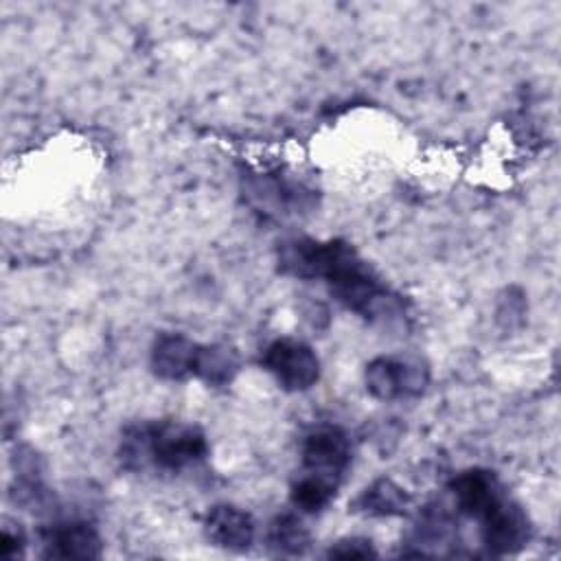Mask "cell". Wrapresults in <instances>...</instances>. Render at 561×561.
<instances>
[{"mask_svg": "<svg viewBox=\"0 0 561 561\" xmlns=\"http://www.w3.org/2000/svg\"><path fill=\"white\" fill-rule=\"evenodd\" d=\"M335 493H337V486H333V484H329L320 478L300 473V478H296L294 484H291L289 500H291V506L298 513L316 515V513L324 511L331 504Z\"/></svg>", "mask_w": 561, "mask_h": 561, "instance_id": "cell-14", "label": "cell"}, {"mask_svg": "<svg viewBox=\"0 0 561 561\" xmlns=\"http://www.w3.org/2000/svg\"><path fill=\"white\" fill-rule=\"evenodd\" d=\"M364 383L379 401H399L423 394L430 383V368L416 357L379 355L366 364Z\"/></svg>", "mask_w": 561, "mask_h": 561, "instance_id": "cell-4", "label": "cell"}, {"mask_svg": "<svg viewBox=\"0 0 561 561\" xmlns=\"http://www.w3.org/2000/svg\"><path fill=\"white\" fill-rule=\"evenodd\" d=\"M44 559H99L103 539L85 519H57L39 528Z\"/></svg>", "mask_w": 561, "mask_h": 561, "instance_id": "cell-7", "label": "cell"}, {"mask_svg": "<svg viewBox=\"0 0 561 561\" xmlns=\"http://www.w3.org/2000/svg\"><path fill=\"white\" fill-rule=\"evenodd\" d=\"M199 344L191 337L173 331L158 333L151 351H149V366L151 373L164 381H182L195 375Z\"/></svg>", "mask_w": 561, "mask_h": 561, "instance_id": "cell-9", "label": "cell"}, {"mask_svg": "<svg viewBox=\"0 0 561 561\" xmlns=\"http://www.w3.org/2000/svg\"><path fill=\"white\" fill-rule=\"evenodd\" d=\"M353 460L348 434L333 423L313 425L300 445V465L307 476L320 478L340 489Z\"/></svg>", "mask_w": 561, "mask_h": 561, "instance_id": "cell-3", "label": "cell"}, {"mask_svg": "<svg viewBox=\"0 0 561 561\" xmlns=\"http://www.w3.org/2000/svg\"><path fill=\"white\" fill-rule=\"evenodd\" d=\"M204 535L217 548L243 552L254 543L256 526L248 511L234 504H215L204 517Z\"/></svg>", "mask_w": 561, "mask_h": 561, "instance_id": "cell-10", "label": "cell"}, {"mask_svg": "<svg viewBox=\"0 0 561 561\" xmlns=\"http://www.w3.org/2000/svg\"><path fill=\"white\" fill-rule=\"evenodd\" d=\"M524 311H526V302H524V294L515 287H508L497 302V320L511 329L513 324H522L524 320Z\"/></svg>", "mask_w": 561, "mask_h": 561, "instance_id": "cell-15", "label": "cell"}, {"mask_svg": "<svg viewBox=\"0 0 561 561\" xmlns=\"http://www.w3.org/2000/svg\"><path fill=\"white\" fill-rule=\"evenodd\" d=\"M24 546H26V539L20 528L11 530L9 526H2V535H0V554L2 557H7V559L20 557L24 552Z\"/></svg>", "mask_w": 561, "mask_h": 561, "instance_id": "cell-17", "label": "cell"}, {"mask_svg": "<svg viewBox=\"0 0 561 561\" xmlns=\"http://www.w3.org/2000/svg\"><path fill=\"white\" fill-rule=\"evenodd\" d=\"M261 366L287 392H305L320 379L316 351L296 337H278L261 353Z\"/></svg>", "mask_w": 561, "mask_h": 561, "instance_id": "cell-5", "label": "cell"}, {"mask_svg": "<svg viewBox=\"0 0 561 561\" xmlns=\"http://www.w3.org/2000/svg\"><path fill=\"white\" fill-rule=\"evenodd\" d=\"M327 557H337V559H368L377 557V550L373 548L370 539L364 537H346L335 541L329 550Z\"/></svg>", "mask_w": 561, "mask_h": 561, "instance_id": "cell-16", "label": "cell"}, {"mask_svg": "<svg viewBox=\"0 0 561 561\" xmlns=\"http://www.w3.org/2000/svg\"><path fill=\"white\" fill-rule=\"evenodd\" d=\"M265 541L272 552L283 557L305 554L311 546V533L298 513H278L265 530Z\"/></svg>", "mask_w": 561, "mask_h": 561, "instance_id": "cell-13", "label": "cell"}, {"mask_svg": "<svg viewBox=\"0 0 561 561\" xmlns=\"http://www.w3.org/2000/svg\"><path fill=\"white\" fill-rule=\"evenodd\" d=\"M480 539L489 554L504 557L526 548L533 539V524L526 511L504 495L482 519Z\"/></svg>", "mask_w": 561, "mask_h": 561, "instance_id": "cell-6", "label": "cell"}, {"mask_svg": "<svg viewBox=\"0 0 561 561\" xmlns=\"http://www.w3.org/2000/svg\"><path fill=\"white\" fill-rule=\"evenodd\" d=\"M447 489L456 511L478 522L506 495L500 478L482 467H471L456 473Z\"/></svg>", "mask_w": 561, "mask_h": 561, "instance_id": "cell-8", "label": "cell"}, {"mask_svg": "<svg viewBox=\"0 0 561 561\" xmlns=\"http://www.w3.org/2000/svg\"><path fill=\"white\" fill-rule=\"evenodd\" d=\"M208 456L206 434L182 421H138L123 430L118 460L127 471L180 473Z\"/></svg>", "mask_w": 561, "mask_h": 561, "instance_id": "cell-2", "label": "cell"}, {"mask_svg": "<svg viewBox=\"0 0 561 561\" xmlns=\"http://www.w3.org/2000/svg\"><path fill=\"white\" fill-rule=\"evenodd\" d=\"M241 368L239 353L228 346V344H199L197 353V364H195V375L204 383L213 388L228 386Z\"/></svg>", "mask_w": 561, "mask_h": 561, "instance_id": "cell-12", "label": "cell"}, {"mask_svg": "<svg viewBox=\"0 0 561 561\" xmlns=\"http://www.w3.org/2000/svg\"><path fill=\"white\" fill-rule=\"evenodd\" d=\"M278 270L300 280H322L329 294L348 311L370 324L403 327L408 307L399 294L375 274V270L342 239L291 237L276 248Z\"/></svg>", "mask_w": 561, "mask_h": 561, "instance_id": "cell-1", "label": "cell"}, {"mask_svg": "<svg viewBox=\"0 0 561 561\" xmlns=\"http://www.w3.org/2000/svg\"><path fill=\"white\" fill-rule=\"evenodd\" d=\"M410 504L412 497L403 486L390 478H377L353 500L351 508L368 517H403Z\"/></svg>", "mask_w": 561, "mask_h": 561, "instance_id": "cell-11", "label": "cell"}]
</instances>
